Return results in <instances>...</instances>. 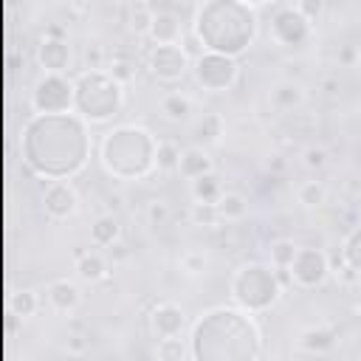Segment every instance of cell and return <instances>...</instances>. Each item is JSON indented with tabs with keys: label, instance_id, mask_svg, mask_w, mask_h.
<instances>
[{
	"label": "cell",
	"instance_id": "cell-1",
	"mask_svg": "<svg viewBox=\"0 0 361 361\" xmlns=\"http://www.w3.org/2000/svg\"><path fill=\"white\" fill-rule=\"evenodd\" d=\"M93 152L87 121L76 113L31 116L23 127V161L45 180L76 178Z\"/></svg>",
	"mask_w": 361,
	"mask_h": 361
},
{
	"label": "cell",
	"instance_id": "cell-2",
	"mask_svg": "<svg viewBox=\"0 0 361 361\" xmlns=\"http://www.w3.org/2000/svg\"><path fill=\"white\" fill-rule=\"evenodd\" d=\"M189 350L192 361H259L262 330L254 313L237 305H220L192 324Z\"/></svg>",
	"mask_w": 361,
	"mask_h": 361
},
{
	"label": "cell",
	"instance_id": "cell-3",
	"mask_svg": "<svg viewBox=\"0 0 361 361\" xmlns=\"http://www.w3.org/2000/svg\"><path fill=\"white\" fill-rule=\"evenodd\" d=\"M259 31V14L251 0H206L195 6L192 34L203 51L240 59L251 51Z\"/></svg>",
	"mask_w": 361,
	"mask_h": 361
},
{
	"label": "cell",
	"instance_id": "cell-4",
	"mask_svg": "<svg viewBox=\"0 0 361 361\" xmlns=\"http://www.w3.org/2000/svg\"><path fill=\"white\" fill-rule=\"evenodd\" d=\"M158 141L141 124H116L99 138L96 155L113 180H144L158 169Z\"/></svg>",
	"mask_w": 361,
	"mask_h": 361
},
{
	"label": "cell",
	"instance_id": "cell-5",
	"mask_svg": "<svg viewBox=\"0 0 361 361\" xmlns=\"http://www.w3.org/2000/svg\"><path fill=\"white\" fill-rule=\"evenodd\" d=\"M76 99L73 113L87 124H107L118 116L124 104V87L107 71H79L73 76Z\"/></svg>",
	"mask_w": 361,
	"mask_h": 361
},
{
	"label": "cell",
	"instance_id": "cell-6",
	"mask_svg": "<svg viewBox=\"0 0 361 361\" xmlns=\"http://www.w3.org/2000/svg\"><path fill=\"white\" fill-rule=\"evenodd\" d=\"M228 296L231 302L245 313H265L271 310L282 296V279L271 262H243L228 279Z\"/></svg>",
	"mask_w": 361,
	"mask_h": 361
},
{
	"label": "cell",
	"instance_id": "cell-7",
	"mask_svg": "<svg viewBox=\"0 0 361 361\" xmlns=\"http://www.w3.org/2000/svg\"><path fill=\"white\" fill-rule=\"evenodd\" d=\"M76 85L68 73H42L31 87V110L34 116H62L73 113Z\"/></svg>",
	"mask_w": 361,
	"mask_h": 361
},
{
	"label": "cell",
	"instance_id": "cell-8",
	"mask_svg": "<svg viewBox=\"0 0 361 361\" xmlns=\"http://www.w3.org/2000/svg\"><path fill=\"white\" fill-rule=\"evenodd\" d=\"M192 79L203 93H228L240 82V62L223 54L203 51L197 59H192Z\"/></svg>",
	"mask_w": 361,
	"mask_h": 361
},
{
	"label": "cell",
	"instance_id": "cell-9",
	"mask_svg": "<svg viewBox=\"0 0 361 361\" xmlns=\"http://www.w3.org/2000/svg\"><path fill=\"white\" fill-rule=\"evenodd\" d=\"M313 34V23L296 8V3L271 8V39L285 48H302Z\"/></svg>",
	"mask_w": 361,
	"mask_h": 361
},
{
	"label": "cell",
	"instance_id": "cell-10",
	"mask_svg": "<svg viewBox=\"0 0 361 361\" xmlns=\"http://www.w3.org/2000/svg\"><path fill=\"white\" fill-rule=\"evenodd\" d=\"M330 274H333L330 257H327V251H322L316 245H299V251H296V257H293V262L288 268L290 285H296L302 290L322 288Z\"/></svg>",
	"mask_w": 361,
	"mask_h": 361
},
{
	"label": "cell",
	"instance_id": "cell-11",
	"mask_svg": "<svg viewBox=\"0 0 361 361\" xmlns=\"http://www.w3.org/2000/svg\"><path fill=\"white\" fill-rule=\"evenodd\" d=\"M147 71L158 82L175 85L192 73V56L183 51V45H152L147 54Z\"/></svg>",
	"mask_w": 361,
	"mask_h": 361
},
{
	"label": "cell",
	"instance_id": "cell-12",
	"mask_svg": "<svg viewBox=\"0 0 361 361\" xmlns=\"http://www.w3.org/2000/svg\"><path fill=\"white\" fill-rule=\"evenodd\" d=\"M42 212L56 220L65 223L79 212V195L73 189L71 180H48L42 189Z\"/></svg>",
	"mask_w": 361,
	"mask_h": 361
},
{
	"label": "cell",
	"instance_id": "cell-13",
	"mask_svg": "<svg viewBox=\"0 0 361 361\" xmlns=\"http://www.w3.org/2000/svg\"><path fill=\"white\" fill-rule=\"evenodd\" d=\"M149 330L155 338H175L186 330V313L175 302H158L149 310Z\"/></svg>",
	"mask_w": 361,
	"mask_h": 361
},
{
	"label": "cell",
	"instance_id": "cell-14",
	"mask_svg": "<svg viewBox=\"0 0 361 361\" xmlns=\"http://www.w3.org/2000/svg\"><path fill=\"white\" fill-rule=\"evenodd\" d=\"M186 37L183 31V20L175 8H155V20H152V28L147 34V39L152 45H180Z\"/></svg>",
	"mask_w": 361,
	"mask_h": 361
},
{
	"label": "cell",
	"instance_id": "cell-15",
	"mask_svg": "<svg viewBox=\"0 0 361 361\" xmlns=\"http://www.w3.org/2000/svg\"><path fill=\"white\" fill-rule=\"evenodd\" d=\"M71 59H73V51H71V42L68 39H51V37H42L39 39V45H37V62H39L42 73H68Z\"/></svg>",
	"mask_w": 361,
	"mask_h": 361
},
{
	"label": "cell",
	"instance_id": "cell-16",
	"mask_svg": "<svg viewBox=\"0 0 361 361\" xmlns=\"http://www.w3.org/2000/svg\"><path fill=\"white\" fill-rule=\"evenodd\" d=\"M45 299L56 313H73L82 305V288L73 279H54L45 285Z\"/></svg>",
	"mask_w": 361,
	"mask_h": 361
},
{
	"label": "cell",
	"instance_id": "cell-17",
	"mask_svg": "<svg viewBox=\"0 0 361 361\" xmlns=\"http://www.w3.org/2000/svg\"><path fill=\"white\" fill-rule=\"evenodd\" d=\"M158 113H161V118L169 121V124H186V121H192L195 99H192L189 93H183V90H169V93L161 96Z\"/></svg>",
	"mask_w": 361,
	"mask_h": 361
},
{
	"label": "cell",
	"instance_id": "cell-18",
	"mask_svg": "<svg viewBox=\"0 0 361 361\" xmlns=\"http://www.w3.org/2000/svg\"><path fill=\"white\" fill-rule=\"evenodd\" d=\"M178 172L192 183V180H197V178H203V175H212V172H214V161H212V155L206 152V147L192 144V147H183Z\"/></svg>",
	"mask_w": 361,
	"mask_h": 361
},
{
	"label": "cell",
	"instance_id": "cell-19",
	"mask_svg": "<svg viewBox=\"0 0 361 361\" xmlns=\"http://www.w3.org/2000/svg\"><path fill=\"white\" fill-rule=\"evenodd\" d=\"M73 271H76V276L82 279V282H87V285H96V282H102V279H107V274H110V265H107V259L99 254V251H76V265H73Z\"/></svg>",
	"mask_w": 361,
	"mask_h": 361
},
{
	"label": "cell",
	"instance_id": "cell-20",
	"mask_svg": "<svg viewBox=\"0 0 361 361\" xmlns=\"http://www.w3.org/2000/svg\"><path fill=\"white\" fill-rule=\"evenodd\" d=\"M305 87H302V82H293V79H282V82H276L274 87H271V104L279 110V113H290V110H296V107H302L305 104Z\"/></svg>",
	"mask_w": 361,
	"mask_h": 361
},
{
	"label": "cell",
	"instance_id": "cell-21",
	"mask_svg": "<svg viewBox=\"0 0 361 361\" xmlns=\"http://www.w3.org/2000/svg\"><path fill=\"white\" fill-rule=\"evenodd\" d=\"M223 127H226V124H223V116H220V113H214V110H203L200 118L192 124V138H195L197 147H212V144L220 141Z\"/></svg>",
	"mask_w": 361,
	"mask_h": 361
},
{
	"label": "cell",
	"instance_id": "cell-22",
	"mask_svg": "<svg viewBox=\"0 0 361 361\" xmlns=\"http://www.w3.org/2000/svg\"><path fill=\"white\" fill-rule=\"evenodd\" d=\"M121 240V223L116 214H99L93 223H90V243L99 245V248H113L118 245Z\"/></svg>",
	"mask_w": 361,
	"mask_h": 361
},
{
	"label": "cell",
	"instance_id": "cell-23",
	"mask_svg": "<svg viewBox=\"0 0 361 361\" xmlns=\"http://www.w3.org/2000/svg\"><path fill=\"white\" fill-rule=\"evenodd\" d=\"M296 251H299V243H293L290 237H276V240H271V245H268L271 268H276V274H279V279H282V282H290L288 268H290V262H293Z\"/></svg>",
	"mask_w": 361,
	"mask_h": 361
},
{
	"label": "cell",
	"instance_id": "cell-24",
	"mask_svg": "<svg viewBox=\"0 0 361 361\" xmlns=\"http://www.w3.org/2000/svg\"><path fill=\"white\" fill-rule=\"evenodd\" d=\"M152 20H155V6L152 3H127L124 6V23H127V31L135 34V37H147L149 28H152Z\"/></svg>",
	"mask_w": 361,
	"mask_h": 361
},
{
	"label": "cell",
	"instance_id": "cell-25",
	"mask_svg": "<svg viewBox=\"0 0 361 361\" xmlns=\"http://www.w3.org/2000/svg\"><path fill=\"white\" fill-rule=\"evenodd\" d=\"M336 344H338V333L333 327H307L299 333V347L305 353H313V355L330 353Z\"/></svg>",
	"mask_w": 361,
	"mask_h": 361
},
{
	"label": "cell",
	"instance_id": "cell-26",
	"mask_svg": "<svg viewBox=\"0 0 361 361\" xmlns=\"http://www.w3.org/2000/svg\"><path fill=\"white\" fill-rule=\"evenodd\" d=\"M338 259L341 265H347L355 276H361V226H353L344 240H341V248H338Z\"/></svg>",
	"mask_w": 361,
	"mask_h": 361
},
{
	"label": "cell",
	"instance_id": "cell-27",
	"mask_svg": "<svg viewBox=\"0 0 361 361\" xmlns=\"http://www.w3.org/2000/svg\"><path fill=\"white\" fill-rule=\"evenodd\" d=\"M223 186H220V178L212 172V175H203V178H197V180H192L189 183V195H192V200L195 203H212V206H217V200L223 197Z\"/></svg>",
	"mask_w": 361,
	"mask_h": 361
},
{
	"label": "cell",
	"instance_id": "cell-28",
	"mask_svg": "<svg viewBox=\"0 0 361 361\" xmlns=\"http://www.w3.org/2000/svg\"><path fill=\"white\" fill-rule=\"evenodd\" d=\"M217 214H220V223H240L245 220L248 214V197L240 195V192H223V197L217 200Z\"/></svg>",
	"mask_w": 361,
	"mask_h": 361
},
{
	"label": "cell",
	"instance_id": "cell-29",
	"mask_svg": "<svg viewBox=\"0 0 361 361\" xmlns=\"http://www.w3.org/2000/svg\"><path fill=\"white\" fill-rule=\"evenodd\" d=\"M155 358L158 361H192L189 341L183 336L175 338H155Z\"/></svg>",
	"mask_w": 361,
	"mask_h": 361
},
{
	"label": "cell",
	"instance_id": "cell-30",
	"mask_svg": "<svg viewBox=\"0 0 361 361\" xmlns=\"http://www.w3.org/2000/svg\"><path fill=\"white\" fill-rule=\"evenodd\" d=\"M8 310L17 319H28V316H34L39 310V299H37V293L31 288H20V290H14L8 296Z\"/></svg>",
	"mask_w": 361,
	"mask_h": 361
},
{
	"label": "cell",
	"instance_id": "cell-31",
	"mask_svg": "<svg viewBox=\"0 0 361 361\" xmlns=\"http://www.w3.org/2000/svg\"><path fill=\"white\" fill-rule=\"evenodd\" d=\"M296 200L305 209H319L327 203V186L322 180H302L296 189Z\"/></svg>",
	"mask_w": 361,
	"mask_h": 361
},
{
	"label": "cell",
	"instance_id": "cell-32",
	"mask_svg": "<svg viewBox=\"0 0 361 361\" xmlns=\"http://www.w3.org/2000/svg\"><path fill=\"white\" fill-rule=\"evenodd\" d=\"M180 147L175 144V141H158V158H155V166H158V172H178V166H180Z\"/></svg>",
	"mask_w": 361,
	"mask_h": 361
},
{
	"label": "cell",
	"instance_id": "cell-33",
	"mask_svg": "<svg viewBox=\"0 0 361 361\" xmlns=\"http://www.w3.org/2000/svg\"><path fill=\"white\" fill-rule=\"evenodd\" d=\"M144 217L152 228H164L172 223V206L164 200V197H152L147 206H144Z\"/></svg>",
	"mask_w": 361,
	"mask_h": 361
},
{
	"label": "cell",
	"instance_id": "cell-34",
	"mask_svg": "<svg viewBox=\"0 0 361 361\" xmlns=\"http://www.w3.org/2000/svg\"><path fill=\"white\" fill-rule=\"evenodd\" d=\"M107 73H110L121 87H127L130 82H135V62L127 59V56H110Z\"/></svg>",
	"mask_w": 361,
	"mask_h": 361
},
{
	"label": "cell",
	"instance_id": "cell-35",
	"mask_svg": "<svg viewBox=\"0 0 361 361\" xmlns=\"http://www.w3.org/2000/svg\"><path fill=\"white\" fill-rule=\"evenodd\" d=\"M189 220L195 226H203V228H214L220 223V214H217V206L212 203H192L189 209Z\"/></svg>",
	"mask_w": 361,
	"mask_h": 361
},
{
	"label": "cell",
	"instance_id": "cell-36",
	"mask_svg": "<svg viewBox=\"0 0 361 361\" xmlns=\"http://www.w3.org/2000/svg\"><path fill=\"white\" fill-rule=\"evenodd\" d=\"M302 164H305V169H310V172H322V169L327 166V149L319 147V144L305 147V149H302Z\"/></svg>",
	"mask_w": 361,
	"mask_h": 361
},
{
	"label": "cell",
	"instance_id": "cell-37",
	"mask_svg": "<svg viewBox=\"0 0 361 361\" xmlns=\"http://www.w3.org/2000/svg\"><path fill=\"white\" fill-rule=\"evenodd\" d=\"M206 265H209V259H206V254L203 251H186V254H180V271L183 274H189V276H200L203 271H206Z\"/></svg>",
	"mask_w": 361,
	"mask_h": 361
},
{
	"label": "cell",
	"instance_id": "cell-38",
	"mask_svg": "<svg viewBox=\"0 0 361 361\" xmlns=\"http://www.w3.org/2000/svg\"><path fill=\"white\" fill-rule=\"evenodd\" d=\"M316 87H319L322 96L333 99V96H338V90H341V79H338V73H324V76H319Z\"/></svg>",
	"mask_w": 361,
	"mask_h": 361
},
{
	"label": "cell",
	"instance_id": "cell-39",
	"mask_svg": "<svg viewBox=\"0 0 361 361\" xmlns=\"http://www.w3.org/2000/svg\"><path fill=\"white\" fill-rule=\"evenodd\" d=\"M65 350H68L71 355H85V353L90 350V338L82 336V333H68V338H65Z\"/></svg>",
	"mask_w": 361,
	"mask_h": 361
},
{
	"label": "cell",
	"instance_id": "cell-40",
	"mask_svg": "<svg viewBox=\"0 0 361 361\" xmlns=\"http://www.w3.org/2000/svg\"><path fill=\"white\" fill-rule=\"evenodd\" d=\"M296 8H299L310 23H316V20L322 17V11H324V3H322V0H299Z\"/></svg>",
	"mask_w": 361,
	"mask_h": 361
},
{
	"label": "cell",
	"instance_id": "cell-41",
	"mask_svg": "<svg viewBox=\"0 0 361 361\" xmlns=\"http://www.w3.org/2000/svg\"><path fill=\"white\" fill-rule=\"evenodd\" d=\"M42 37H51V39H68V28L65 25H59V23H51L48 28H45V34Z\"/></svg>",
	"mask_w": 361,
	"mask_h": 361
},
{
	"label": "cell",
	"instance_id": "cell-42",
	"mask_svg": "<svg viewBox=\"0 0 361 361\" xmlns=\"http://www.w3.org/2000/svg\"><path fill=\"white\" fill-rule=\"evenodd\" d=\"M268 169H271V172H282V169H285L282 155H271V158H268Z\"/></svg>",
	"mask_w": 361,
	"mask_h": 361
},
{
	"label": "cell",
	"instance_id": "cell-43",
	"mask_svg": "<svg viewBox=\"0 0 361 361\" xmlns=\"http://www.w3.org/2000/svg\"><path fill=\"white\" fill-rule=\"evenodd\" d=\"M353 56H355L353 48H344V51H341V62H353Z\"/></svg>",
	"mask_w": 361,
	"mask_h": 361
}]
</instances>
